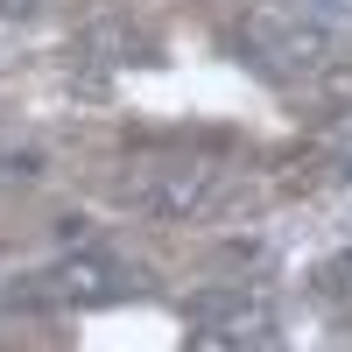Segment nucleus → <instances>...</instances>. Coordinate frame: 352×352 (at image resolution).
<instances>
[{
    "label": "nucleus",
    "instance_id": "nucleus-3",
    "mask_svg": "<svg viewBox=\"0 0 352 352\" xmlns=\"http://www.w3.org/2000/svg\"><path fill=\"white\" fill-rule=\"evenodd\" d=\"M0 8H14V14H21V8H28V0H0Z\"/></svg>",
    "mask_w": 352,
    "mask_h": 352
},
{
    "label": "nucleus",
    "instance_id": "nucleus-1",
    "mask_svg": "<svg viewBox=\"0 0 352 352\" xmlns=\"http://www.w3.org/2000/svg\"><path fill=\"white\" fill-rule=\"evenodd\" d=\"M148 289L127 268H106V261H64V268H43L36 282L8 289V303H113V296H134Z\"/></svg>",
    "mask_w": 352,
    "mask_h": 352
},
{
    "label": "nucleus",
    "instance_id": "nucleus-2",
    "mask_svg": "<svg viewBox=\"0 0 352 352\" xmlns=\"http://www.w3.org/2000/svg\"><path fill=\"white\" fill-rule=\"evenodd\" d=\"M331 289H352V261H338V275H324Z\"/></svg>",
    "mask_w": 352,
    "mask_h": 352
}]
</instances>
